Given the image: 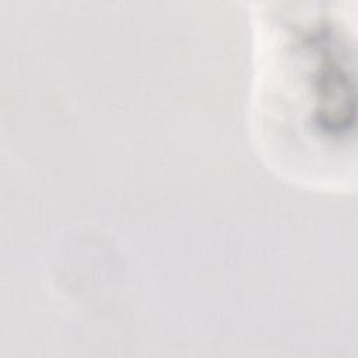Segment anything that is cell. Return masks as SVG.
<instances>
[{
    "mask_svg": "<svg viewBox=\"0 0 358 358\" xmlns=\"http://www.w3.org/2000/svg\"><path fill=\"white\" fill-rule=\"evenodd\" d=\"M257 22L260 134L273 136L270 145L284 147L280 157L287 162L347 144L354 124L347 32L323 11H260Z\"/></svg>",
    "mask_w": 358,
    "mask_h": 358,
    "instance_id": "1",
    "label": "cell"
}]
</instances>
